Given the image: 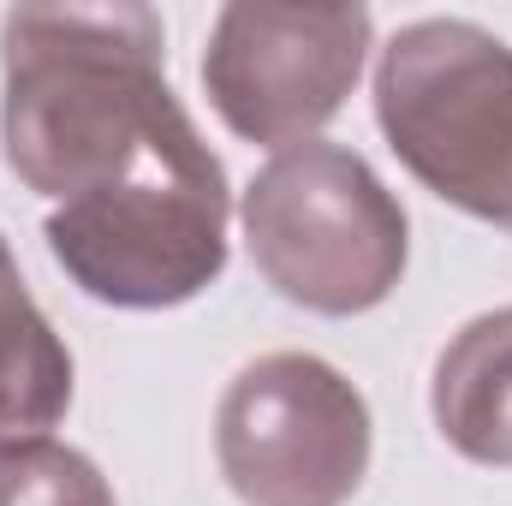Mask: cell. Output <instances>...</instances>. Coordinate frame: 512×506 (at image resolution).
<instances>
[{"label": "cell", "instance_id": "cell-2", "mask_svg": "<svg viewBox=\"0 0 512 506\" xmlns=\"http://www.w3.org/2000/svg\"><path fill=\"white\" fill-rule=\"evenodd\" d=\"M227 221V167L185 120L126 179L54 203L42 239L84 298L114 310H173L221 280Z\"/></svg>", "mask_w": 512, "mask_h": 506}, {"label": "cell", "instance_id": "cell-3", "mask_svg": "<svg viewBox=\"0 0 512 506\" xmlns=\"http://www.w3.org/2000/svg\"><path fill=\"white\" fill-rule=\"evenodd\" d=\"M376 120L423 191L512 233V48L495 30L399 24L376 54Z\"/></svg>", "mask_w": 512, "mask_h": 506}, {"label": "cell", "instance_id": "cell-9", "mask_svg": "<svg viewBox=\"0 0 512 506\" xmlns=\"http://www.w3.org/2000/svg\"><path fill=\"white\" fill-rule=\"evenodd\" d=\"M0 506H114L108 477L66 441L0 453Z\"/></svg>", "mask_w": 512, "mask_h": 506}, {"label": "cell", "instance_id": "cell-5", "mask_svg": "<svg viewBox=\"0 0 512 506\" xmlns=\"http://www.w3.org/2000/svg\"><path fill=\"white\" fill-rule=\"evenodd\" d=\"M370 447V399L316 352L245 364L215 411V465L245 506H346Z\"/></svg>", "mask_w": 512, "mask_h": 506}, {"label": "cell", "instance_id": "cell-8", "mask_svg": "<svg viewBox=\"0 0 512 506\" xmlns=\"http://www.w3.org/2000/svg\"><path fill=\"white\" fill-rule=\"evenodd\" d=\"M72 411V352L36 310L18 256L0 239V453L54 441Z\"/></svg>", "mask_w": 512, "mask_h": 506}, {"label": "cell", "instance_id": "cell-4", "mask_svg": "<svg viewBox=\"0 0 512 506\" xmlns=\"http://www.w3.org/2000/svg\"><path fill=\"white\" fill-rule=\"evenodd\" d=\"M256 274L298 310L364 316L405 274L411 221L382 173L346 143L280 149L239 203Z\"/></svg>", "mask_w": 512, "mask_h": 506}, {"label": "cell", "instance_id": "cell-1", "mask_svg": "<svg viewBox=\"0 0 512 506\" xmlns=\"http://www.w3.org/2000/svg\"><path fill=\"white\" fill-rule=\"evenodd\" d=\"M149 6H12L0 18V155L24 191L72 203L185 126Z\"/></svg>", "mask_w": 512, "mask_h": 506}, {"label": "cell", "instance_id": "cell-6", "mask_svg": "<svg viewBox=\"0 0 512 506\" xmlns=\"http://www.w3.org/2000/svg\"><path fill=\"white\" fill-rule=\"evenodd\" d=\"M370 6H256L233 0L209 24L203 90L221 126L262 149L310 143L364 78Z\"/></svg>", "mask_w": 512, "mask_h": 506}, {"label": "cell", "instance_id": "cell-7", "mask_svg": "<svg viewBox=\"0 0 512 506\" xmlns=\"http://www.w3.org/2000/svg\"><path fill=\"white\" fill-rule=\"evenodd\" d=\"M429 411L441 441L489 471H512V304L471 316L435 358Z\"/></svg>", "mask_w": 512, "mask_h": 506}]
</instances>
